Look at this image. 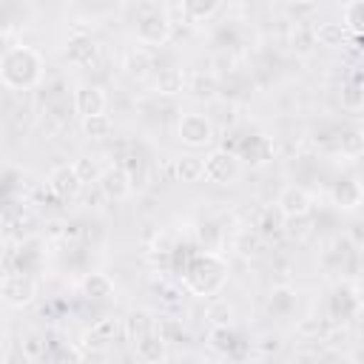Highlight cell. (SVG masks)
Listing matches in <instances>:
<instances>
[{
    "mask_svg": "<svg viewBox=\"0 0 364 364\" xmlns=\"http://www.w3.org/2000/svg\"><path fill=\"white\" fill-rule=\"evenodd\" d=\"M134 34H136V43L139 46H165L171 37H173V17H171V9L168 6H142L139 17H136V26H134Z\"/></svg>",
    "mask_w": 364,
    "mask_h": 364,
    "instance_id": "3",
    "label": "cell"
},
{
    "mask_svg": "<svg viewBox=\"0 0 364 364\" xmlns=\"http://www.w3.org/2000/svg\"><path fill=\"white\" fill-rule=\"evenodd\" d=\"M154 91L162 97H176L182 91H188V74L179 65H162L154 74Z\"/></svg>",
    "mask_w": 364,
    "mask_h": 364,
    "instance_id": "13",
    "label": "cell"
},
{
    "mask_svg": "<svg viewBox=\"0 0 364 364\" xmlns=\"http://www.w3.org/2000/svg\"><path fill=\"white\" fill-rule=\"evenodd\" d=\"M341 23L347 26L350 34L361 37V34H364V0L344 3V6H341Z\"/></svg>",
    "mask_w": 364,
    "mask_h": 364,
    "instance_id": "25",
    "label": "cell"
},
{
    "mask_svg": "<svg viewBox=\"0 0 364 364\" xmlns=\"http://www.w3.org/2000/svg\"><path fill=\"white\" fill-rule=\"evenodd\" d=\"M176 139L182 145H188L191 151H199V148H208L213 139H216V125L208 114H199V111H185L179 114L176 119Z\"/></svg>",
    "mask_w": 364,
    "mask_h": 364,
    "instance_id": "4",
    "label": "cell"
},
{
    "mask_svg": "<svg viewBox=\"0 0 364 364\" xmlns=\"http://www.w3.org/2000/svg\"><path fill=\"white\" fill-rule=\"evenodd\" d=\"M168 176L173 182H185V185H193V182L205 179V156H199V154L173 156L168 162Z\"/></svg>",
    "mask_w": 364,
    "mask_h": 364,
    "instance_id": "12",
    "label": "cell"
},
{
    "mask_svg": "<svg viewBox=\"0 0 364 364\" xmlns=\"http://www.w3.org/2000/svg\"><path fill=\"white\" fill-rule=\"evenodd\" d=\"M46 74V60L34 46L11 43L0 54V80L9 91H31Z\"/></svg>",
    "mask_w": 364,
    "mask_h": 364,
    "instance_id": "1",
    "label": "cell"
},
{
    "mask_svg": "<svg viewBox=\"0 0 364 364\" xmlns=\"http://www.w3.org/2000/svg\"><path fill=\"white\" fill-rule=\"evenodd\" d=\"M71 105H74V114H77L80 119L97 117V114H105V108H108V94H105V88L97 85V82H82V85L74 88Z\"/></svg>",
    "mask_w": 364,
    "mask_h": 364,
    "instance_id": "8",
    "label": "cell"
},
{
    "mask_svg": "<svg viewBox=\"0 0 364 364\" xmlns=\"http://www.w3.org/2000/svg\"><path fill=\"white\" fill-rule=\"evenodd\" d=\"M74 171H77V176H80V182L82 185H91V182H100V176H102V171L105 168H100V162H97V156H77L74 162Z\"/></svg>",
    "mask_w": 364,
    "mask_h": 364,
    "instance_id": "27",
    "label": "cell"
},
{
    "mask_svg": "<svg viewBox=\"0 0 364 364\" xmlns=\"http://www.w3.org/2000/svg\"><path fill=\"white\" fill-rule=\"evenodd\" d=\"M338 145H341V151L350 154V156L364 154V131H361V128H350V131L338 139Z\"/></svg>",
    "mask_w": 364,
    "mask_h": 364,
    "instance_id": "31",
    "label": "cell"
},
{
    "mask_svg": "<svg viewBox=\"0 0 364 364\" xmlns=\"http://www.w3.org/2000/svg\"><path fill=\"white\" fill-rule=\"evenodd\" d=\"M205 321L210 330H230L233 324V304L228 299H210L205 307Z\"/></svg>",
    "mask_w": 364,
    "mask_h": 364,
    "instance_id": "22",
    "label": "cell"
},
{
    "mask_svg": "<svg viewBox=\"0 0 364 364\" xmlns=\"http://www.w3.org/2000/svg\"><path fill=\"white\" fill-rule=\"evenodd\" d=\"M228 282V262L216 250H202L191 259V264L182 270V287L199 299L216 296Z\"/></svg>",
    "mask_w": 364,
    "mask_h": 364,
    "instance_id": "2",
    "label": "cell"
},
{
    "mask_svg": "<svg viewBox=\"0 0 364 364\" xmlns=\"http://www.w3.org/2000/svg\"><path fill=\"white\" fill-rule=\"evenodd\" d=\"M188 91L196 100H213L219 91V77L213 71H191L188 74Z\"/></svg>",
    "mask_w": 364,
    "mask_h": 364,
    "instance_id": "23",
    "label": "cell"
},
{
    "mask_svg": "<svg viewBox=\"0 0 364 364\" xmlns=\"http://www.w3.org/2000/svg\"><path fill=\"white\" fill-rule=\"evenodd\" d=\"M134 353L142 364H165L168 361V338L156 330L151 336H145L142 341L134 344Z\"/></svg>",
    "mask_w": 364,
    "mask_h": 364,
    "instance_id": "15",
    "label": "cell"
},
{
    "mask_svg": "<svg viewBox=\"0 0 364 364\" xmlns=\"http://www.w3.org/2000/svg\"><path fill=\"white\" fill-rule=\"evenodd\" d=\"M0 296L9 307H28L37 296V279L28 270H6L0 279Z\"/></svg>",
    "mask_w": 364,
    "mask_h": 364,
    "instance_id": "5",
    "label": "cell"
},
{
    "mask_svg": "<svg viewBox=\"0 0 364 364\" xmlns=\"http://www.w3.org/2000/svg\"><path fill=\"white\" fill-rule=\"evenodd\" d=\"M97 43H94V37L91 34H74L68 43H65V57H68V63H74V65H91L94 60H97Z\"/></svg>",
    "mask_w": 364,
    "mask_h": 364,
    "instance_id": "18",
    "label": "cell"
},
{
    "mask_svg": "<svg viewBox=\"0 0 364 364\" xmlns=\"http://www.w3.org/2000/svg\"><path fill=\"white\" fill-rule=\"evenodd\" d=\"M364 199V188L361 182L344 176V179H336L333 188H330V202L338 208V210H355Z\"/></svg>",
    "mask_w": 364,
    "mask_h": 364,
    "instance_id": "14",
    "label": "cell"
},
{
    "mask_svg": "<svg viewBox=\"0 0 364 364\" xmlns=\"http://www.w3.org/2000/svg\"><path fill=\"white\" fill-rule=\"evenodd\" d=\"M176 250V242L171 233H159L154 242H151V253H159V256H173Z\"/></svg>",
    "mask_w": 364,
    "mask_h": 364,
    "instance_id": "33",
    "label": "cell"
},
{
    "mask_svg": "<svg viewBox=\"0 0 364 364\" xmlns=\"http://www.w3.org/2000/svg\"><path fill=\"white\" fill-rule=\"evenodd\" d=\"M119 330V321L117 318H100L91 324V330L82 336V347H91V350H102L108 341H114Z\"/></svg>",
    "mask_w": 364,
    "mask_h": 364,
    "instance_id": "19",
    "label": "cell"
},
{
    "mask_svg": "<svg viewBox=\"0 0 364 364\" xmlns=\"http://www.w3.org/2000/svg\"><path fill=\"white\" fill-rule=\"evenodd\" d=\"M80 131H82L85 139H91V142H102V139H108V136L114 134V119H111V114L85 117V119H80Z\"/></svg>",
    "mask_w": 364,
    "mask_h": 364,
    "instance_id": "24",
    "label": "cell"
},
{
    "mask_svg": "<svg viewBox=\"0 0 364 364\" xmlns=\"http://www.w3.org/2000/svg\"><path fill=\"white\" fill-rule=\"evenodd\" d=\"M205 364H225V361H205Z\"/></svg>",
    "mask_w": 364,
    "mask_h": 364,
    "instance_id": "35",
    "label": "cell"
},
{
    "mask_svg": "<svg viewBox=\"0 0 364 364\" xmlns=\"http://www.w3.org/2000/svg\"><path fill=\"white\" fill-rule=\"evenodd\" d=\"M276 210L282 219H296V216H310L313 213V196L301 185H284L276 193Z\"/></svg>",
    "mask_w": 364,
    "mask_h": 364,
    "instance_id": "10",
    "label": "cell"
},
{
    "mask_svg": "<svg viewBox=\"0 0 364 364\" xmlns=\"http://www.w3.org/2000/svg\"><path fill=\"white\" fill-rule=\"evenodd\" d=\"M253 142V151H247V154H242L239 159H245V156H250L247 162H253V165H264V162H270L273 159V142H270V136H253L250 139Z\"/></svg>",
    "mask_w": 364,
    "mask_h": 364,
    "instance_id": "29",
    "label": "cell"
},
{
    "mask_svg": "<svg viewBox=\"0 0 364 364\" xmlns=\"http://www.w3.org/2000/svg\"><path fill=\"white\" fill-rule=\"evenodd\" d=\"M176 11H182V17L188 23H208L210 17H216L222 11V6L216 0H208V3L205 0H185L176 6Z\"/></svg>",
    "mask_w": 364,
    "mask_h": 364,
    "instance_id": "21",
    "label": "cell"
},
{
    "mask_svg": "<svg viewBox=\"0 0 364 364\" xmlns=\"http://www.w3.org/2000/svg\"><path fill=\"white\" fill-rule=\"evenodd\" d=\"M290 46H293V51H299V54H310V48L316 46L313 26H307V23L293 26V31H290Z\"/></svg>",
    "mask_w": 364,
    "mask_h": 364,
    "instance_id": "28",
    "label": "cell"
},
{
    "mask_svg": "<svg viewBox=\"0 0 364 364\" xmlns=\"http://www.w3.org/2000/svg\"><path fill=\"white\" fill-rule=\"evenodd\" d=\"M100 191H102V196L105 199H111V202H125L131 193H134V173L125 168V165H119V162H114V165H105V171H102V176H100Z\"/></svg>",
    "mask_w": 364,
    "mask_h": 364,
    "instance_id": "7",
    "label": "cell"
},
{
    "mask_svg": "<svg viewBox=\"0 0 364 364\" xmlns=\"http://www.w3.org/2000/svg\"><path fill=\"white\" fill-rule=\"evenodd\" d=\"M313 233V219L310 216H296V219H284V236L290 242H304Z\"/></svg>",
    "mask_w": 364,
    "mask_h": 364,
    "instance_id": "30",
    "label": "cell"
},
{
    "mask_svg": "<svg viewBox=\"0 0 364 364\" xmlns=\"http://www.w3.org/2000/svg\"><path fill=\"white\" fill-rule=\"evenodd\" d=\"M80 290H82V296H88V299H94V301L114 299V282H111V276H108V273H100V270L88 273V276L82 279Z\"/></svg>",
    "mask_w": 364,
    "mask_h": 364,
    "instance_id": "20",
    "label": "cell"
},
{
    "mask_svg": "<svg viewBox=\"0 0 364 364\" xmlns=\"http://www.w3.org/2000/svg\"><path fill=\"white\" fill-rule=\"evenodd\" d=\"M46 185H48L51 196H57V199H63V202H71V199H77V196H80V191L85 188V185L80 182V176H77L74 165H68V162H63V165H54V168L48 171V179H46Z\"/></svg>",
    "mask_w": 364,
    "mask_h": 364,
    "instance_id": "9",
    "label": "cell"
},
{
    "mask_svg": "<svg viewBox=\"0 0 364 364\" xmlns=\"http://www.w3.org/2000/svg\"><path fill=\"white\" fill-rule=\"evenodd\" d=\"M358 264H361V270H364V247L358 250Z\"/></svg>",
    "mask_w": 364,
    "mask_h": 364,
    "instance_id": "34",
    "label": "cell"
},
{
    "mask_svg": "<svg viewBox=\"0 0 364 364\" xmlns=\"http://www.w3.org/2000/svg\"><path fill=\"white\" fill-rule=\"evenodd\" d=\"M313 34H316V46H321V48H341L350 37V31L341 20H321L313 26Z\"/></svg>",
    "mask_w": 364,
    "mask_h": 364,
    "instance_id": "17",
    "label": "cell"
},
{
    "mask_svg": "<svg viewBox=\"0 0 364 364\" xmlns=\"http://www.w3.org/2000/svg\"><path fill=\"white\" fill-rule=\"evenodd\" d=\"M284 11H287V14L296 20V26H299V23H307L304 17H313V14L318 11V6H316V3H287Z\"/></svg>",
    "mask_w": 364,
    "mask_h": 364,
    "instance_id": "32",
    "label": "cell"
},
{
    "mask_svg": "<svg viewBox=\"0 0 364 364\" xmlns=\"http://www.w3.org/2000/svg\"><path fill=\"white\" fill-rule=\"evenodd\" d=\"M338 100H341V108H347V111H361V108H364V82L347 80V82L341 85Z\"/></svg>",
    "mask_w": 364,
    "mask_h": 364,
    "instance_id": "26",
    "label": "cell"
},
{
    "mask_svg": "<svg viewBox=\"0 0 364 364\" xmlns=\"http://www.w3.org/2000/svg\"><path fill=\"white\" fill-rule=\"evenodd\" d=\"M122 71L134 80H142L154 71V54L145 48V46H131L125 54H122Z\"/></svg>",
    "mask_w": 364,
    "mask_h": 364,
    "instance_id": "16",
    "label": "cell"
},
{
    "mask_svg": "<svg viewBox=\"0 0 364 364\" xmlns=\"http://www.w3.org/2000/svg\"><path fill=\"white\" fill-rule=\"evenodd\" d=\"M156 330H159L156 316H154L148 307H131V310L125 313V318H122V333H125V338H128L131 344L142 341L145 336H151V333H156Z\"/></svg>",
    "mask_w": 364,
    "mask_h": 364,
    "instance_id": "11",
    "label": "cell"
},
{
    "mask_svg": "<svg viewBox=\"0 0 364 364\" xmlns=\"http://www.w3.org/2000/svg\"><path fill=\"white\" fill-rule=\"evenodd\" d=\"M242 173V159L236 151L213 148L205 154V179L213 185H233Z\"/></svg>",
    "mask_w": 364,
    "mask_h": 364,
    "instance_id": "6",
    "label": "cell"
}]
</instances>
